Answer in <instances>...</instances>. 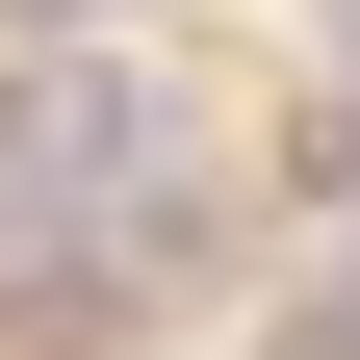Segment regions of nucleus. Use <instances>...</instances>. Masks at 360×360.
Here are the masks:
<instances>
[{
    "instance_id": "obj_1",
    "label": "nucleus",
    "mask_w": 360,
    "mask_h": 360,
    "mask_svg": "<svg viewBox=\"0 0 360 360\" xmlns=\"http://www.w3.org/2000/svg\"><path fill=\"white\" fill-rule=\"evenodd\" d=\"M283 360H360V232H335V283L283 309Z\"/></svg>"
},
{
    "instance_id": "obj_2",
    "label": "nucleus",
    "mask_w": 360,
    "mask_h": 360,
    "mask_svg": "<svg viewBox=\"0 0 360 360\" xmlns=\"http://www.w3.org/2000/svg\"><path fill=\"white\" fill-rule=\"evenodd\" d=\"M335 52H360V26H335Z\"/></svg>"
}]
</instances>
